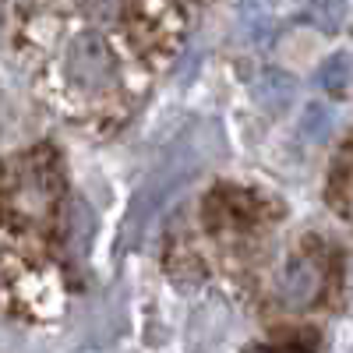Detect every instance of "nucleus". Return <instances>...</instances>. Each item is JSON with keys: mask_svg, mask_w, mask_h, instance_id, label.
I'll return each instance as SVG.
<instances>
[{"mask_svg": "<svg viewBox=\"0 0 353 353\" xmlns=\"http://www.w3.org/2000/svg\"><path fill=\"white\" fill-rule=\"evenodd\" d=\"M163 269L188 290H212L237 304L290 311L293 301H329L339 261L314 237H290V209L276 191L216 181L176 216Z\"/></svg>", "mask_w": 353, "mask_h": 353, "instance_id": "1", "label": "nucleus"}, {"mask_svg": "<svg viewBox=\"0 0 353 353\" xmlns=\"http://www.w3.org/2000/svg\"><path fill=\"white\" fill-rule=\"evenodd\" d=\"M325 205L336 212V219L353 233V131L336 149V159L325 173Z\"/></svg>", "mask_w": 353, "mask_h": 353, "instance_id": "2", "label": "nucleus"}]
</instances>
